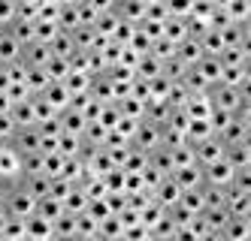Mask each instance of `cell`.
<instances>
[{"label": "cell", "instance_id": "obj_7", "mask_svg": "<svg viewBox=\"0 0 251 241\" xmlns=\"http://www.w3.org/2000/svg\"><path fill=\"white\" fill-rule=\"evenodd\" d=\"M191 148H194V160L200 163V166H206V163H212V160H221V157H224V145H221L218 136H209V139L197 142V145H191Z\"/></svg>", "mask_w": 251, "mask_h": 241}, {"label": "cell", "instance_id": "obj_9", "mask_svg": "<svg viewBox=\"0 0 251 241\" xmlns=\"http://www.w3.org/2000/svg\"><path fill=\"white\" fill-rule=\"evenodd\" d=\"M22 43L15 40V36L3 27L0 30V66H9V64H19L22 61Z\"/></svg>", "mask_w": 251, "mask_h": 241}, {"label": "cell", "instance_id": "obj_33", "mask_svg": "<svg viewBox=\"0 0 251 241\" xmlns=\"http://www.w3.org/2000/svg\"><path fill=\"white\" fill-rule=\"evenodd\" d=\"M15 130H19L15 121L9 118V112H3V115H0V142H9L15 136Z\"/></svg>", "mask_w": 251, "mask_h": 241}, {"label": "cell", "instance_id": "obj_16", "mask_svg": "<svg viewBox=\"0 0 251 241\" xmlns=\"http://www.w3.org/2000/svg\"><path fill=\"white\" fill-rule=\"evenodd\" d=\"M9 118L15 121V127H37V115H33V97L12 103Z\"/></svg>", "mask_w": 251, "mask_h": 241}, {"label": "cell", "instance_id": "obj_26", "mask_svg": "<svg viewBox=\"0 0 251 241\" xmlns=\"http://www.w3.org/2000/svg\"><path fill=\"white\" fill-rule=\"evenodd\" d=\"M79 148H82V136L61 133V136H58V145H55V151H58L61 157H76V154H79Z\"/></svg>", "mask_w": 251, "mask_h": 241}, {"label": "cell", "instance_id": "obj_25", "mask_svg": "<svg viewBox=\"0 0 251 241\" xmlns=\"http://www.w3.org/2000/svg\"><path fill=\"white\" fill-rule=\"evenodd\" d=\"M43 69H46L49 82H64V79L70 76V61H67V58H55V54H51L49 64H46Z\"/></svg>", "mask_w": 251, "mask_h": 241}, {"label": "cell", "instance_id": "obj_5", "mask_svg": "<svg viewBox=\"0 0 251 241\" xmlns=\"http://www.w3.org/2000/svg\"><path fill=\"white\" fill-rule=\"evenodd\" d=\"M178 196H182V187H178V184L173 181V175H167V178H160L157 181V187L151 190V202H157L160 208H173L176 202H178Z\"/></svg>", "mask_w": 251, "mask_h": 241}, {"label": "cell", "instance_id": "obj_31", "mask_svg": "<svg viewBox=\"0 0 251 241\" xmlns=\"http://www.w3.org/2000/svg\"><path fill=\"white\" fill-rule=\"evenodd\" d=\"M164 6L173 18H188L191 6H194V0H164Z\"/></svg>", "mask_w": 251, "mask_h": 241}, {"label": "cell", "instance_id": "obj_4", "mask_svg": "<svg viewBox=\"0 0 251 241\" xmlns=\"http://www.w3.org/2000/svg\"><path fill=\"white\" fill-rule=\"evenodd\" d=\"M203 169V184H209V187H230L233 175H236V169L221 157V160H212L206 166H200Z\"/></svg>", "mask_w": 251, "mask_h": 241}, {"label": "cell", "instance_id": "obj_21", "mask_svg": "<svg viewBox=\"0 0 251 241\" xmlns=\"http://www.w3.org/2000/svg\"><path fill=\"white\" fill-rule=\"evenodd\" d=\"M88 202H91V199H88V193L79 187V184H73V190L64 196V211L67 214H82L88 208Z\"/></svg>", "mask_w": 251, "mask_h": 241}, {"label": "cell", "instance_id": "obj_34", "mask_svg": "<svg viewBox=\"0 0 251 241\" xmlns=\"http://www.w3.org/2000/svg\"><path fill=\"white\" fill-rule=\"evenodd\" d=\"M9 109H12V100H9V94H6V90H0V115H3V112H9Z\"/></svg>", "mask_w": 251, "mask_h": 241}, {"label": "cell", "instance_id": "obj_28", "mask_svg": "<svg viewBox=\"0 0 251 241\" xmlns=\"http://www.w3.org/2000/svg\"><path fill=\"white\" fill-rule=\"evenodd\" d=\"M149 54H151V58H157L160 64H164V61H170L173 54H176V43H170L167 36H160V40H154V43H151Z\"/></svg>", "mask_w": 251, "mask_h": 241}, {"label": "cell", "instance_id": "obj_11", "mask_svg": "<svg viewBox=\"0 0 251 241\" xmlns=\"http://www.w3.org/2000/svg\"><path fill=\"white\" fill-rule=\"evenodd\" d=\"M173 181H176L182 190L203 187V169H200V163H191V166H182V169H176V172H173Z\"/></svg>", "mask_w": 251, "mask_h": 241}, {"label": "cell", "instance_id": "obj_10", "mask_svg": "<svg viewBox=\"0 0 251 241\" xmlns=\"http://www.w3.org/2000/svg\"><path fill=\"white\" fill-rule=\"evenodd\" d=\"M224 160L233 169H248L251 166V139L236 142V145H224Z\"/></svg>", "mask_w": 251, "mask_h": 241}, {"label": "cell", "instance_id": "obj_37", "mask_svg": "<svg viewBox=\"0 0 251 241\" xmlns=\"http://www.w3.org/2000/svg\"><path fill=\"white\" fill-rule=\"evenodd\" d=\"M40 241H61L58 235H46V238H40Z\"/></svg>", "mask_w": 251, "mask_h": 241}, {"label": "cell", "instance_id": "obj_17", "mask_svg": "<svg viewBox=\"0 0 251 241\" xmlns=\"http://www.w3.org/2000/svg\"><path fill=\"white\" fill-rule=\"evenodd\" d=\"M49 58H51V48L43 45V43H27L22 48V64L25 66H46Z\"/></svg>", "mask_w": 251, "mask_h": 241}, {"label": "cell", "instance_id": "obj_35", "mask_svg": "<svg viewBox=\"0 0 251 241\" xmlns=\"http://www.w3.org/2000/svg\"><path fill=\"white\" fill-rule=\"evenodd\" d=\"M6 220H9V214H6V208H3V202H0V232H3V226H6Z\"/></svg>", "mask_w": 251, "mask_h": 241}, {"label": "cell", "instance_id": "obj_3", "mask_svg": "<svg viewBox=\"0 0 251 241\" xmlns=\"http://www.w3.org/2000/svg\"><path fill=\"white\" fill-rule=\"evenodd\" d=\"M130 145L139 148V151H146V154H151L154 148H160V124L142 118V121L136 124V133H133Z\"/></svg>", "mask_w": 251, "mask_h": 241}, {"label": "cell", "instance_id": "obj_1", "mask_svg": "<svg viewBox=\"0 0 251 241\" xmlns=\"http://www.w3.org/2000/svg\"><path fill=\"white\" fill-rule=\"evenodd\" d=\"M0 202H3V208L9 217H30L33 211H37V199H33L27 190H25V184L22 181H15V184H3V196H0Z\"/></svg>", "mask_w": 251, "mask_h": 241}, {"label": "cell", "instance_id": "obj_12", "mask_svg": "<svg viewBox=\"0 0 251 241\" xmlns=\"http://www.w3.org/2000/svg\"><path fill=\"white\" fill-rule=\"evenodd\" d=\"M173 58L178 61V64H185V66H194L197 61L203 58V48H200V40H194V36H188V40H182V43H176V54Z\"/></svg>", "mask_w": 251, "mask_h": 241}, {"label": "cell", "instance_id": "obj_18", "mask_svg": "<svg viewBox=\"0 0 251 241\" xmlns=\"http://www.w3.org/2000/svg\"><path fill=\"white\" fill-rule=\"evenodd\" d=\"M194 69L203 76V82H206L209 88L221 82V61H218V58H209V54H203V58L194 64Z\"/></svg>", "mask_w": 251, "mask_h": 241}, {"label": "cell", "instance_id": "obj_30", "mask_svg": "<svg viewBox=\"0 0 251 241\" xmlns=\"http://www.w3.org/2000/svg\"><path fill=\"white\" fill-rule=\"evenodd\" d=\"M19 15V0H0V30L9 27Z\"/></svg>", "mask_w": 251, "mask_h": 241}, {"label": "cell", "instance_id": "obj_8", "mask_svg": "<svg viewBox=\"0 0 251 241\" xmlns=\"http://www.w3.org/2000/svg\"><path fill=\"white\" fill-rule=\"evenodd\" d=\"M185 109V115L191 121H206L212 115V100H209V90H200V94H191L188 103L182 106Z\"/></svg>", "mask_w": 251, "mask_h": 241}, {"label": "cell", "instance_id": "obj_6", "mask_svg": "<svg viewBox=\"0 0 251 241\" xmlns=\"http://www.w3.org/2000/svg\"><path fill=\"white\" fill-rule=\"evenodd\" d=\"M9 142L15 145V151L25 157V154H37V151H40L43 136H40V130H37V127H19V130H15V136H12Z\"/></svg>", "mask_w": 251, "mask_h": 241}, {"label": "cell", "instance_id": "obj_19", "mask_svg": "<svg viewBox=\"0 0 251 241\" xmlns=\"http://www.w3.org/2000/svg\"><path fill=\"white\" fill-rule=\"evenodd\" d=\"M22 184H25V190H27L33 199H43V196H49V190H51V178L43 175V172H37V175H25Z\"/></svg>", "mask_w": 251, "mask_h": 241}, {"label": "cell", "instance_id": "obj_2", "mask_svg": "<svg viewBox=\"0 0 251 241\" xmlns=\"http://www.w3.org/2000/svg\"><path fill=\"white\" fill-rule=\"evenodd\" d=\"M25 178V157L15 151L12 142H0V181L15 184Z\"/></svg>", "mask_w": 251, "mask_h": 241}, {"label": "cell", "instance_id": "obj_32", "mask_svg": "<svg viewBox=\"0 0 251 241\" xmlns=\"http://www.w3.org/2000/svg\"><path fill=\"white\" fill-rule=\"evenodd\" d=\"M3 235L6 238H25V220L22 217H9L6 226H3Z\"/></svg>", "mask_w": 251, "mask_h": 241}, {"label": "cell", "instance_id": "obj_20", "mask_svg": "<svg viewBox=\"0 0 251 241\" xmlns=\"http://www.w3.org/2000/svg\"><path fill=\"white\" fill-rule=\"evenodd\" d=\"M51 235H58L61 241H73L76 238V214H61L51 220Z\"/></svg>", "mask_w": 251, "mask_h": 241}, {"label": "cell", "instance_id": "obj_38", "mask_svg": "<svg viewBox=\"0 0 251 241\" xmlns=\"http://www.w3.org/2000/svg\"><path fill=\"white\" fill-rule=\"evenodd\" d=\"M0 196H3V181H0Z\"/></svg>", "mask_w": 251, "mask_h": 241}, {"label": "cell", "instance_id": "obj_22", "mask_svg": "<svg viewBox=\"0 0 251 241\" xmlns=\"http://www.w3.org/2000/svg\"><path fill=\"white\" fill-rule=\"evenodd\" d=\"M25 235L27 238H46V235H51V223L46 217H40V214H30V217H25Z\"/></svg>", "mask_w": 251, "mask_h": 241}, {"label": "cell", "instance_id": "obj_23", "mask_svg": "<svg viewBox=\"0 0 251 241\" xmlns=\"http://www.w3.org/2000/svg\"><path fill=\"white\" fill-rule=\"evenodd\" d=\"M91 79H94V76H88V72L70 69V76L64 79V88L70 90V97H73V94H88V90H91Z\"/></svg>", "mask_w": 251, "mask_h": 241}, {"label": "cell", "instance_id": "obj_36", "mask_svg": "<svg viewBox=\"0 0 251 241\" xmlns=\"http://www.w3.org/2000/svg\"><path fill=\"white\" fill-rule=\"evenodd\" d=\"M73 241H103V238H100V235H97V232H94V235H76V238H73Z\"/></svg>", "mask_w": 251, "mask_h": 241}, {"label": "cell", "instance_id": "obj_13", "mask_svg": "<svg viewBox=\"0 0 251 241\" xmlns=\"http://www.w3.org/2000/svg\"><path fill=\"white\" fill-rule=\"evenodd\" d=\"M221 238L224 241H251V223L248 217H230L224 229H221Z\"/></svg>", "mask_w": 251, "mask_h": 241}, {"label": "cell", "instance_id": "obj_27", "mask_svg": "<svg viewBox=\"0 0 251 241\" xmlns=\"http://www.w3.org/2000/svg\"><path fill=\"white\" fill-rule=\"evenodd\" d=\"M15 40H19L22 45H27V43H33V22H27V18H15V22L6 27Z\"/></svg>", "mask_w": 251, "mask_h": 241}, {"label": "cell", "instance_id": "obj_29", "mask_svg": "<svg viewBox=\"0 0 251 241\" xmlns=\"http://www.w3.org/2000/svg\"><path fill=\"white\" fill-rule=\"evenodd\" d=\"M224 12H227V18L230 22H248V0H230V3L224 6Z\"/></svg>", "mask_w": 251, "mask_h": 241}, {"label": "cell", "instance_id": "obj_24", "mask_svg": "<svg viewBox=\"0 0 251 241\" xmlns=\"http://www.w3.org/2000/svg\"><path fill=\"white\" fill-rule=\"evenodd\" d=\"M33 214H40V217H46L49 223L55 217H61L64 214V202L61 199H55V196H43V199H37V211Z\"/></svg>", "mask_w": 251, "mask_h": 241}, {"label": "cell", "instance_id": "obj_14", "mask_svg": "<svg viewBox=\"0 0 251 241\" xmlns=\"http://www.w3.org/2000/svg\"><path fill=\"white\" fill-rule=\"evenodd\" d=\"M51 109H55V112H64V109L70 106V90L64 88V82H49V88L40 94Z\"/></svg>", "mask_w": 251, "mask_h": 241}, {"label": "cell", "instance_id": "obj_15", "mask_svg": "<svg viewBox=\"0 0 251 241\" xmlns=\"http://www.w3.org/2000/svg\"><path fill=\"white\" fill-rule=\"evenodd\" d=\"M58 121H61V133H73V136H82L85 127H88L85 115L76 112V109H70V106L64 109V112H58Z\"/></svg>", "mask_w": 251, "mask_h": 241}]
</instances>
